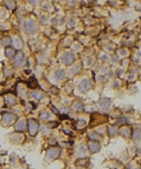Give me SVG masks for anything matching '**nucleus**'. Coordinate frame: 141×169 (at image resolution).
Wrapping results in <instances>:
<instances>
[{
    "label": "nucleus",
    "mask_w": 141,
    "mask_h": 169,
    "mask_svg": "<svg viewBox=\"0 0 141 169\" xmlns=\"http://www.w3.org/2000/svg\"><path fill=\"white\" fill-rule=\"evenodd\" d=\"M59 155H60V148L58 146H52L48 151H46L45 164H49V163L54 162V160H57L58 158H59Z\"/></svg>",
    "instance_id": "nucleus-2"
},
{
    "label": "nucleus",
    "mask_w": 141,
    "mask_h": 169,
    "mask_svg": "<svg viewBox=\"0 0 141 169\" xmlns=\"http://www.w3.org/2000/svg\"><path fill=\"white\" fill-rule=\"evenodd\" d=\"M64 77H65L64 70H55V71L53 72V79L55 83H59V81L64 80Z\"/></svg>",
    "instance_id": "nucleus-9"
},
{
    "label": "nucleus",
    "mask_w": 141,
    "mask_h": 169,
    "mask_svg": "<svg viewBox=\"0 0 141 169\" xmlns=\"http://www.w3.org/2000/svg\"><path fill=\"white\" fill-rule=\"evenodd\" d=\"M13 75H14V70H13V67L8 66V67L4 69V76H5V77H12Z\"/></svg>",
    "instance_id": "nucleus-17"
},
{
    "label": "nucleus",
    "mask_w": 141,
    "mask_h": 169,
    "mask_svg": "<svg viewBox=\"0 0 141 169\" xmlns=\"http://www.w3.org/2000/svg\"><path fill=\"white\" fill-rule=\"evenodd\" d=\"M27 131L32 137H35L40 132V124L36 119H28L27 120Z\"/></svg>",
    "instance_id": "nucleus-4"
},
{
    "label": "nucleus",
    "mask_w": 141,
    "mask_h": 169,
    "mask_svg": "<svg viewBox=\"0 0 141 169\" xmlns=\"http://www.w3.org/2000/svg\"><path fill=\"white\" fill-rule=\"evenodd\" d=\"M110 106V100H101L100 101V107L103 110H108Z\"/></svg>",
    "instance_id": "nucleus-21"
},
{
    "label": "nucleus",
    "mask_w": 141,
    "mask_h": 169,
    "mask_svg": "<svg viewBox=\"0 0 141 169\" xmlns=\"http://www.w3.org/2000/svg\"><path fill=\"white\" fill-rule=\"evenodd\" d=\"M30 97L32 98V100H35V101H44L45 93L41 92V90H32V92L30 93Z\"/></svg>",
    "instance_id": "nucleus-10"
},
{
    "label": "nucleus",
    "mask_w": 141,
    "mask_h": 169,
    "mask_svg": "<svg viewBox=\"0 0 141 169\" xmlns=\"http://www.w3.org/2000/svg\"><path fill=\"white\" fill-rule=\"evenodd\" d=\"M4 4H5V7L9 10H15L17 9V3L15 1H4Z\"/></svg>",
    "instance_id": "nucleus-20"
},
{
    "label": "nucleus",
    "mask_w": 141,
    "mask_h": 169,
    "mask_svg": "<svg viewBox=\"0 0 141 169\" xmlns=\"http://www.w3.org/2000/svg\"><path fill=\"white\" fill-rule=\"evenodd\" d=\"M40 131H41V133L44 136H49L50 132H52V128H50V125L45 124V125H42V127H40Z\"/></svg>",
    "instance_id": "nucleus-18"
},
{
    "label": "nucleus",
    "mask_w": 141,
    "mask_h": 169,
    "mask_svg": "<svg viewBox=\"0 0 141 169\" xmlns=\"http://www.w3.org/2000/svg\"><path fill=\"white\" fill-rule=\"evenodd\" d=\"M74 23V19H70L69 21V23H68V27H72V25Z\"/></svg>",
    "instance_id": "nucleus-29"
},
{
    "label": "nucleus",
    "mask_w": 141,
    "mask_h": 169,
    "mask_svg": "<svg viewBox=\"0 0 141 169\" xmlns=\"http://www.w3.org/2000/svg\"><path fill=\"white\" fill-rule=\"evenodd\" d=\"M46 19H48V17H46L45 14H42V15H41V18H40V22H41V23H45V22H46Z\"/></svg>",
    "instance_id": "nucleus-27"
},
{
    "label": "nucleus",
    "mask_w": 141,
    "mask_h": 169,
    "mask_svg": "<svg viewBox=\"0 0 141 169\" xmlns=\"http://www.w3.org/2000/svg\"><path fill=\"white\" fill-rule=\"evenodd\" d=\"M4 101H5V103L8 106H15L17 105V97L13 96V94H8V96H5Z\"/></svg>",
    "instance_id": "nucleus-13"
},
{
    "label": "nucleus",
    "mask_w": 141,
    "mask_h": 169,
    "mask_svg": "<svg viewBox=\"0 0 141 169\" xmlns=\"http://www.w3.org/2000/svg\"><path fill=\"white\" fill-rule=\"evenodd\" d=\"M77 154L78 155H85L86 154V147L84 146V145H81V146H80V150L77 151Z\"/></svg>",
    "instance_id": "nucleus-24"
},
{
    "label": "nucleus",
    "mask_w": 141,
    "mask_h": 169,
    "mask_svg": "<svg viewBox=\"0 0 141 169\" xmlns=\"http://www.w3.org/2000/svg\"><path fill=\"white\" fill-rule=\"evenodd\" d=\"M82 108H84V105H82L80 101L73 102V105H72V110H73V111H81Z\"/></svg>",
    "instance_id": "nucleus-19"
},
{
    "label": "nucleus",
    "mask_w": 141,
    "mask_h": 169,
    "mask_svg": "<svg viewBox=\"0 0 141 169\" xmlns=\"http://www.w3.org/2000/svg\"><path fill=\"white\" fill-rule=\"evenodd\" d=\"M23 31L27 34V35H32L33 32L37 31V23L33 18H27L25 19L23 22Z\"/></svg>",
    "instance_id": "nucleus-3"
},
{
    "label": "nucleus",
    "mask_w": 141,
    "mask_h": 169,
    "mask_svg": "<svg viewBox=\"0 0 141 169\" xmlns=\"http://www.w3.org/2000/svg\"><path fill=\"white\" fill-rule=\"evenodd\" d=\"M89 148H90V151L91 152H97L100 150V146L97 143H94V142H90V145H89Z\"/></svg>",
    "instance_id": "nucleus-22"
},
{
    "label": "nucleus",
    "mask_w": 141,
    "mask_h": 169,
    "mask_svg": "<svg viewBox=\"0 0 141 169\" xmlns=\"http://www.w3.org/2000/svg\"><path fill=\"white\" fill-rule=\"evenodd\" d=\"M12 48L13 49H15V50H19L23 46V41L21 40V38L19 36H13L12 38Z\"/></svg>",
    "instance_id": "nucleus-11"
},
{
    "label": "nucleus",
    "mask_w": 141,
    "mask_h": 169,
    "mask_svg": "<svg viewBox=\"0 0 141 169\" xmlns=\"http://www.w3.org/2000/svg\"><path fill=\"white\" fill-rule=\"evenodd\" d=\"M40 117L45 121H49V120H52V114H50L48 110H44V111L40 114Z\"/></svg>",
    "instance_id": "nucleus-16"
},
{
    "label": "nucleus",
    "mask_w": 141,
    "mask_h": 169,
    "mask_svg": "<svg viewBox=\"0 0 141 169\" xmlns=\"http://www.w3.org/2000/svg\"><path fill=\"white\" fill-rule=\"evenodd\" d=\"M0 44H1L4 48H9V46L12 45V38L8 36V35H5V36L1 38V40H0Z\"/></svg>",
    "instance_id": "nucleus-14"
},
{
    "label": "nucleus",
    "mask_w": 141,
    "mask_h": 169,
    "mask_svg": "<svg viewBox=\"0 0 141 169\" xmlns=\"http://www.w3.org/2000/svg\"><path fill=\"white\" fill-rule=\"evenodd\" d=\"M134 138H135V141H141V131L136 129L134 133Z\"/></svg>",
    "instance_id": "nucleus-23"
},
{
    "label": "nucleus",
    "mask_w": 141,
    "mask_h": 169,
    "mask_svg": "<svg viewBox=\"0 0 141 169\" xmlns=\"http://www.w3.org/2000/svg\"><path fill=\"white\" fill-rule=\"evenodd\" d=\"M90 80L89 79H82L80 83H78V89L81 90V92H87L90 89Z\"/></svg>",
    "instance_id": "nucleus-12"
},
{
    "label": "nucleus",
    "mask_w": 141,
    "mask_h": 169,
    "mask_svg": "<svg viewBox=\"0 0 141 169\" xmlns=\"http://www.w3.org/2000/svg\"><path fill=\"white\" fill-rule=\"evenodd\" d=\"M0 17H5V10L3 8H0Z\"/></svg>",
    "instance_id": "nucleus-28"
},
{
    "label": "nucleus",
    "mask_w": 141,
    "mask_h": 169,
    "mask_svg": "<svg viewBox=\"0 0 141 169\" xmlns=\"http://www.w3.org/2000/svg\"><path fill=\"white\" fill-rule=\"evenodd\" d=\"M74 60H76V57H74V54L72 52H64V53H62V56H60V61H62V63H64V65H72Z\"/></svg>",
    "instance_id": "nucleus-8"
},
{
    "label": "nucleus",
    "mask_w": 141,
    "mask_h": 169,
    "mask_svg": "<svg viewBox=\"0 0 141 169\" xmlns=\"http://www.w3.org/2000/svg\"><path fill=\"white\" fill-rule=\"evenodd\" d=\"M25 62H26V56L23 52H17V54L13 57V60H12V65L14 66V67L17 69H21L25 66Z\"/></svg>",
    "instance_id": "nucleus-5"
},
{
    "label": "nucleus",
    "mask_w": 141,
    "mask_h": 169,
    "mask_svg": "<svg viewBox=\"0 0 141 169\" xmlns=\"http://www.w3.org/2000/svg\"><path fill=\"white\" fill-rule=\"evenodd\" d=\"M17 121V115L14 112H4L1 115V120H0V125L1 127H12Z\"/></svg>",
    "instance_id": "nucleus-1"
},
{
    "label": "nucleus",
    "mask_w": 141,
    "mask_h": 169,
    "mask_svg": "<svg viewBox=\"0 0 141 169\" xmlns=\"http://www.w3.org/2000/svg\"><path fill=\"white\" fill-rule=\"evenodd\" d=\"M8 139H9L10 143L13 145H21L25 142L26 137L23 133H18V132H13L12 134H8Z\"/></svg>",
    "instance_id": "nucleus-6"
},
{
    "label": "nucleus",
    "mask_w": 141,
    "mask_h": 169,
    "mask_svg": "<svg viewBox=\"0 0 141 169\" xmlns=\"http://www.w3.org/2000/svg\"><path fill=\"white\" fill-rule=\"evenodd\" d=\"M26 108L27 111H32V110H35V105L32 102H28V103H26Z\"/></svg>",
    "instance_id": "nucleus-25"
},
{
    "label": "nucleus",
    "mask_w": 141,
    "mask_h": 169,
    "mask_svg": "<svg viewBox=\"0 0 141 169\" xmlns=\"http://www.w3.org/2000/svg\"><path fill=\"white\" fill-rule=\"evenodd\" d=\"M25 131H27V119L26 117H21L15 121L14 124V132L18 133H23Z\"/></svg>",
    "instance_id": "nucleus-7"
},
{
    "label": "nucleus",
    "mask_w": 141,
    "mask_h": 169,
    "mask_svg": "<svg viewBox=\"0 0 141 169\" xmlns=\"http://www.w3.org/2000/svg\"><path fill=\"white\" fill-rule=\"evenodd\" d=\"M10 163H12V164H14V165L18 163V158H17V155H12V156H10Z\"/></svg>",
    "instance_id": "nucleus-26"
},
{
    "label": "nucleus",
    "mask_w": 141,
    "mask_h": 169,
    "mask_svg": "<svg viewBox=\"0 0 141 169\" xmlns=\"http://www.w3.org/2000/svg\"><path fill=\"white\" fill-rule=\"evenodd\" d=\"M17 54V50L13 49L12 46H9V48H5V57L7 58H12L13 60V57Z\"/></svg>",
    "instance_id": "nucleus-15"
}]
</instances>
